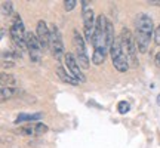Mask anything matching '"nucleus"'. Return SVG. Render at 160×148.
I'll list each match as a JSON object with an SVG mask.
<instances>
[{
    "label": "nucleus",
    "mask_w": 160,
    "mask_h": 148,
    "mask_svg": "<svg viewBox=\"0 0 160 148\" xmlns=\"http://www.w3.org/2000/svg\"><path fill=\"white\" fill-rule=\"evenodd\" d=\"M105 22H107V18L104 15H99L97 18L95 33H93V39H92V45H93L92 62L95 65H101L105 61L107 52L110 51L107 46V37H105Z\"/></svg>",
    "instance_id": "nucleus-1"
},
{
    "label": "nucleus",
    "mask_w": 160,
    "mask_h": 148,
    "mask_svg": "<svg viewBox=\"0 0 160 148\" xmlns=\"http://www.w3.org/2000/svg\"><path fill=\"white\" fill-rule=\"evenodd\" d=\"M153 36V21L147 13H139L137 18V33H135V42L137 47L141 53L148 51L150 40Z\"/></svg>",
    "instance_id": "nucleus-2"
},
{
    "label": "nucleus",
    "mask_w": 160,
    "mask_h": 148,
    "mask_svg": "<svg viewBox=\"0 0 160 148\" xmlns=\"http://www.w3.org/2000/svg\"><path fill=\"white\" fill-rule=\"evenodd\" d=\"M120 45H122V49L125 52L126 58L129 61V65H132L133 68L138 67V59H137V42H135V36L131 33V30L123 27L122 31H120Z\"/></svg>",
    "instance_id": "nucleus-3"
},
{
    "label": "nucleus",
    "mask_w": 160,
    "mask_h": 148,
    "mask_svg": "<svg viewBox=\"0 0 160 148\" xmlns=\"http://www.w3.org/2000/svg\"><path fill=\"white\" fill-rule=\"evenodd\" d=\"M73 45H74V51H76V58L79 61L80 67L82 68L88 70L89 68V57H88V51H86V43H85V37L79 33V30H73Z\"/></svg>",
    "instance_id": "nucleus-4"
},
{
    "label": "nucleus",
    "mask_w": 160,
    "mask_h": 148,
    "mask_svg": "<svg viewBox=\"0 0 160 148\" xmlns=\"http://www.w3.org/2000/svg\"><path fill=\"white\" fill-rule=\"evenodd\" d=\"M110 55H111V62L119 73H126L129 68V61L126 58L125 52L122 49L120 40H114V43L110 47Z\"/></svg>",
    "instance_id": "nucleus-5"
},
{
    "label": "nucleus",
    "mask_w": 160,
    "mask_h": 148,
    "mask_svg": "<svg viewBox=\"0 0 160 148\" xmlns=\"http://www.w3.org/2000/svg\"><path fill=\"white\" fill-rule=\"evenodd\" d=\"M9 33H11V39L13 42V45H15V49L18 51H22V49H27V46H25V27H24L22 24V19L18 17L13 18V22L11 25V30H9Z\"/></svg>",
    "instance_id": "nucleus-6"
},
{
    "label": "nucleus",
    "mask_w": 160,
    "mask_h": 148,
    "mask_svg": "<svg viewBox=\"0 0 160 148\" xmlns=\"http://www.w3.org/2000/svg\"><path fill=\"white\" fill-rule=\"evenodd\" d=\"M82 9H83V27H85V40L92 43V39H93V33H95V24H97V19H95V15H93V11H92L91 5L83 0L82 2Z\"/></svg>",
    "instance_id": "nucleus-7"
},
{
    "label": "nucleus",
    "mask_w": 160,
    "mask_h": 148,
    "mask_svg": "<svg viewBox=\"0 0 160 148\" xmlns=\"http://www.w3.org/2000/svg\"><path fill=\"white\" fill-rule=\"evenodd\" d=\"M51 42H49V49L52 51L53 57L59 59V58L65 55L64 52V43H62V37H61V33H59V28H58L55 24H51Z\"/></svg>",
    "instance_id": "nucleus-8"
},
{
    "label": "nucleus",
    "mask_w": 160,
    "mask_h": 148,
    "mask_svg": "<svg viewBox=\"0 0 160 148\" xmlns=\"http://www.w3.org/2000/svg\"><path fill=\"white\" fill-rule=\"evenodd\" d=\"M25 46H27V51H28V55H30V59L33 61V62H39L40 59H42V46L39 43V39H37V36L34 33H27L25 36Z\"/></svg>",
    "instance_id": "nucleus-9"
},
{
    "label": "nucleus",
    "mask_w": 160,
    "mask_h": 148,
    "mask_svg": "<svg viewBox=\"0 0 160 148\" xmlns=\"http://www.w3.org/2000/svg\"><path fill=\"white\" fill-rule=\"evenodd\" d=\"M64 61H65V67L68 70V73L71 74V76H74L80 83H85L86 77H85V74L82 73V70H80V64H79V61H77L76 55H73L71 52H67V53L64 55Z\"/></svg>",
    "instance_id": "nucleus-10"
},
{
    "label": "nucleus",
    "mask_w": 160,
    "mask_h": 148,
    "mask_svg": "<svg viewBox=\"0 0 160 148\" xmlns=\"http://www.w3.org/2000/svg\"><path fill=\"white\" fill-rule=\"evenodd\" d=\"M49 131V127L43 123H30V125H25L22 127L17 129L18 135H25V136H37V135H43Z\"/></svg>",
    "instance_id": "nucleus-11"
},
{
    "label": "nucleus",
    "mask_w": 160,
    "mask_h": 148,
    "mask_svg": "<svg viewBox=\"0 0 160 148\" xmlns=\"http://www.w3.org/2000/svg\"><path fill=\"white\" fill-rule=\"evenodd\" d=\"M36 36L39 39V43L42 49L46 51L49 49V42H51V28L48 27L45 21H39L37 22V28H36Z\"/></svg>",
    "instance_id": "nucleus-12"
},
{
    "label": "nucleus",
    "mask_w": 160,
    "mask_h": 148,
    "mask_svg": "<svg viewBox=\"0 0 160 148\" xmlns=\"http://www.w3.org/2000/svg\"><path fill=\"white\" fill-rule=\"evenodd\" d=\"M57 74L58 77L62 80L64 83H67V85H71V86H79V80L76 79L74 76H71L70 73H67V70L64 68L62 65H58L57 67Z\"/></svg>",
    "instance_id": "nucleus-13"
},
{
    "label": "nucleus",
    "mask_w": 160,
    "mask_h": 148,
    "mask_svg": "<svg viewBox=\"0 0 160 148\" xmlns=\"http://www.w3.org/2000/svg\"><path fill=\"white\" fill-rule=\"evenodd\" d=\"M43 117L40 113L37 114H19L17 119H15V123H25V121H28V123H37L36 120H40Z\"/></svg>",
    "instance_id": "nucleus-14"
},
{
    "label": "nucleus",
    "mask_w": 160,
    "mask_h": 148,
    "mask_svg": "<svg viewBox=\"0 0 160 148\" xmlns=\"http://www.w3.org/2000/svg\"><path fill=\"white\" fill-rule=\"evenodd\" d=\"M2 87H15L17 86V79L9 73H2Z\"/></svg>",
    "instance_id": "nucleus-15"
},
{
    "label": "nucleus",
    "mask_w": 160,
    "mask_h": 148,
    "mask_svg": "<svg viewBox=\"0 0 160 148\" xmlns=\"http://www.w3.org/2000/svg\"><path fill=\"white\" fill-rule=\"evenodd\" d=\"M105 37H107V46H108V49H110L111 45L114 43V31H113V24L108 19L105 22Z\"/></svg>",
    "instance_id": "nucleus-16"
},
{
    "label": "nucleus",
    "mask_w": 160,
    "mask_h": 148,
    "mask_svg": "<svg viewBox=\"0 0 160 148\" xmlns=\"http://www.w3.org/2000/svg\"><path fill=\"white\" fill-rule=\"evenodd\" d=\"M18 93L17 87H2V101H6V99H11L13 95Z\"/></svg>",
    "instance_id": "nucleus-17"
},
{
    "label": "nucleus",
    "mask_w": 160,
    "mask_h": 148,
    "mask_svg": "<svg viewBox=\"0 0 160 148\" xmlns=\"http://www.w3.org/2000/svg\"><path fill=\"white\" fill-rule=\"evenodd\" d=\"M12 11H13V5L11 2H2V13L5 17H11Z\"/></svg>",
    "instance_id": "nucleus-18"
},
{
    "label": "nucleus",
    "mask_w": 160,
    "mask_h": 148,
    "mask_svg": "<svg viewBox=\"0 0 160 148\" xmlns=\"http://www.w3.org/2000/svg\"><path fill=\"white\" fill-rule=\"evenodd\" d=\"M129 108H131V105H129V102H126V101H120V102L117 104V111H119L120 114H126L129 111Z\"/></svg>",
    "instance_id": "nucleus-19"
},
{
    "label": "nucleus",
    "mask_w": 160,
    "mask_h": 148,
    "mask_svg": "<svg viewBox=\"0 0 160 148\" xmlns=\"http://www.w3.org/2000/svg\"><path fill=\"white\" fill-rule=\"evenodd\" d=\"M76 5H77V2L76 0H67L65 3H64V7H65V11L70 12V11H73L76 7Z\"/></svg>",
    "instance_id": "nucleus-20"
},
{
    "label": "nucleus",
    "mask_w": 160,
    "mask_h": 148,
    "mask_svg": "<svg viewBox=\"0 0 160 148\" xmlns=\"http://www.w3.org/2000/svg\"><path fill=\"white\" fill-rule=\"evenodd\" d=\"M154 43L157 46H160V24L157 25V28L154 30Z\"/></svg>",
    "instance_id": "nucleus-21"
},
{
    "label": "nucleus",
    "mask_w": 160,
    "mask_h": 148,
    "mask_svg": "<svg viewBox=\"0 0 160 148\" xmlns=\"http://www.w3.org/2000/svg\"><path fill=\"white\" fill-rule=\"evenodd\" d=\"M147 3L150 6H160V0H148Z\"/></svg>",
    "instance_id": "nucleus-22"
},
{
    "label": "nucleus",
    "mask_w": 160,
    "mask_h": 148,
    "mask_svg": "<svg viewBox=\"0 0 160 148\" xmlns=\"http://www.w3.org/2000/svg\"><path fill=\"white\" fill-rule=\"evenodd\" d=\"M154 62H156V65L160 68V51L157 52V55H156V58H154Z\"/></svg>",
    "instance_id": "nucleus-23"
},
{
    "label": "nucleus",
    "mask_w": 160,
    "mask_h": 148,
    "mask_svg": "<svg viewBox=\"0 0 160 148\" xmlns=\"http://www.w3.org/2000/svg\"><path fill=\"white\" fill-rule=\"evenodd\" d=\"M157 104H159V105H160V93H159V95H157Z\"/></svg>",
    "instance_id": "nucleus-24"
}]
</instances>
